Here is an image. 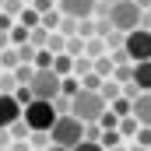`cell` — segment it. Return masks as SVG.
Returning a JSON list of instances; mask_svg holds the SVG:
<instances>
[{
  "instance_id": "b9f144b4",
  "label": "cell",
  "mask_w": 151,
  "mask_h": 151,
  "mask_svg": "<svg viewBox=\"0 0 151 151\" xmlns=\"http://www.w3.org/2000/svg\"><path fill=\"white\" fill-rule=\"evenodd\" d=\"M0 11H4V0H0Z\"/></svg>"
},
{
  "instance_id": "836d02e7",
  "label": "cell",
  "mask_w": 151,
  "mask_h": 151,
  "mask_svg": "<svg viewBox=\"0 0 151 151\" xmlns=\"http://www.w3.org/2000/svg\"><path fill=\"white\" fill-rule=\"evenodd\" d=\"M11 28H14V14L0 11V32H11Z\"/></svg>"
},
{
  "instance_id": "f35d334b",
  "label": "cell",
  "mask_w": 151,
  "mask_h": 151,
  "mask_svg": "<svg viewBox=\"0 0 151 151\" xmlns=\"http://www.w3.org/2000/svg\"><path fill=\"white\" fill-rule=\"evenodd\" d=\"M144 28H151V7L144 11Z\"/></svg>"
},
{
  "instance_id": "7c38bea8",
  "label": "cell",
  "mask_w": 151,
  "mask_h": 151,
  "mask_svg": "<svg viewBox=\"0 0 151 151\" xmlns=\"http://www.w3.org/2000/svg\"><path fill=\"white\" fill-rule=\"evenodd\" d=\"M53 70H56L60 77L74 74V56H70V53H56V56H53Z\"/></svg>"
},
{
  "instance_id": "e0dca14e",
  "label": "cell",
  "mask_w": 151,
  "mask_h": 151,
  "mask_svg": "<svg viewBox=\"0 0 151 151\" xmlns=\"http://www.w3.org/2000/svg\"><path fill=\"white\" fill-rule=\"evenodd\" d=\"M116 130H119L123 137H134V134L141 130V119H137V116L130 113V116H123V119H119V127H116Z\"/></svg>"
},
{
  "instance_id": "ffe728a7",
  "label": "cell",
  "mask_w": 151,
  "mask_h": 151,
  "mask_svg": "<svg viewBox=\"0 0 151 151\" xmlns=\"http://www.w3.org/2000/svg\"><path fill=\"white\" fill-rule=\"evenodd\" d=\"M109 109H113V113L119 116V119H123V116H130V113H134V102H130L127 95H119L116 102H109Z\"/></svg>"
},
{
  "instance_id": "d6986e66",
  "label": "cell",
  "mask_w": 151,
  "mask_h": 151,
  "mask_svg": "<svg viewBox=\"0 0 151 151\" xmlns=\"http://www.w3.org/2000/svg\"><path fill=\"white\" fill-rule=\"evenodd\" d=\"M14 77H18V84H32V77H35V63H18V67H14Z\"/></svg>"
},
{
  "instance_id": "9a60e30c",
  "label": "cell",
  "mask_w": 151,
  "mask_h": 151,
  "mask_svg": "<svg viewBox=\"0 0 151 151\" xmlns=\"http://www.w3.org/2000/svg\"><path fill=\"white\" fill-rule=\"evenodd\" d=\"M95 74H102V77H113L116 74V60L109 56V53H102V56L95 60Z\"/></svg>"
},
{
  "instance_id": "603a6c76",
  "label": "cell",
  "mask_w": 151,
  "mask_h": 151,
  "mask_svg": "<svg viewBox=\"0 0 151 151\" xmlns=\"http://www.w3.org/2000/svg\"><path fill=\"white\" fill-rule=\"evenodd\" d=\"M77 28H81V18H67V14H63V21H60V28H56V32H60V35H77Z\"/></svg>"
},
{
  "instance_id": "484cf974",
  "label": "cell",
  "mask_w": 151,
  "mask_h": 151,
  "mask_svg": "<svg viewBox=\"0 0 151 151\" xmlns=\"http://www.w3.org/2000/svg\"><path fill=\"white\" fill-rule=\"evenodd\" d=\"M84 42H88V39H81V35H70L67 39V53H70V56H84Z\"/></svg>"
},
{
  "instance_id": "ba28073f",
  "label": "cell",
  "mask_w": 151,
  "mask_h": 151,
  "mask_svg": "<svg viewBox=\"0 0 151 151\" xmlns=\"http://www.w3.org/2000/svg\"><path fill=\"white\" fill-rule=\"evenodd\" d=\"M56 7L67 14V18H91L99 0H56Z\"/></svg>"
},
{
  "instance_id": "277c9868",
  "label": "cell",
  "mask_w": 151,
  "mask_h": 151,
  "mask_svg": "<svg viewBox=\"0 0 151 151\" xmlns=\"http://www.w3.org/2000/svg\"><path fill=\"white\" fill-rule=\"evenodd\" d=\"M56 106L49 102V99H32L28 106H25V123L32 127V130H53V123H56Z\"/></svg>"
},
{
  "instance_id": "f6af8a7d",
  "label": "cell",
  "mask_w": 151,
  "mask_h": 151,
  "mask_svg": "<svg viewBox=\"0 0 151 151\" xmlns=\"http://www.w3.org/2000/svg\"><path fill=\"white\" fill-rule=\"evenodd\" d=\"M25 4H32V0H25Z\"/></svg>"
},
{
  "instance_id": "cb8c5ba5",
  "label": "cell",
  "mask_w": 151,
  "mask_h": 151,
  "mask_svg": "<svg viewBox=\"0 0 151 151\" xmlns=\"http://www.w3.org/2000/svg\"><path fill=\"white\" fill-rule=\"evenodd\" d=\"M116 81H119V84H130V81H134V63H130V60H127V63H116Z\"/></svg>"
},
{
  "instance_id": "d4e9b609",
  "label": "cell",
  "mask_w": 151,
  "mask_h": 151,
  "mask_svg": "<svg viewBox=\"0 0 151 151\" xmlns=\"http://www.w3.org/2000/svg\"><path fill=\"white\" fill-rule=\"evenodd\" d=\"M53 56H56L53 49H39V53H35V60H32V63H35V70H46V67H53Z\"/></svg>"
},
{
  "instance_id": "44dd1931",
  "label": "cell",
  "mask_w": 151,
  "mask_h": 151,
  "mask_svg": "<svg viewBox=\"0 0 151 151\" xmlns=\"http://www.w3.org/2000/svg\"><path fill=\"white\" fill-rule=\"evenodd\" d=\"M28 42H32L35 49H46V46H49V28H46V25L32 28V39H28Z\"/></svg>"
},
{
  "instance_id": "f1b7e54d",
  "label": "cell",
  "mask_w": 151,
  "mask_h": 151,
  "mask_svg": "<svg viewBox=\"0 0 151 151\" xmlns=\"http://www.w3.org/2000/svg\"><path fill=\"white\" fill-rule=\"evenodd\" d=\"M102 81H106V77L91 70V74H84V77H81V88H91V91H99V88H102Z\"/></svg>"
},
{
  "instance_id": "e575fe53",
  "label": "cell",
  "mask_w": 151,
  "mask_h": 151,
  "mask_svg": "<svg viewBox=\"0 0 151 151\" xmlns=\"http://www.w3.org/2000/svg\"><path fill=\"white\" fill-rule=\"evenodd\" d=\"M137 144L151 148V127H141V130H137Z\"/></svg>"
},
{
  "instance_id": "ab89813d",
  "label": "cell",
  "mask_w": 151,
  "mask_h": 151,
  "mask_svg": "<svg viewBox=\"0 0 151 151\" xmlns=\"http://www.w3.org/2000/svg\"><path fill=\"white\" fill-rule=\"evenodd\" d=\"M137 4H141V7H144V11H148V7H151V0H137Z\"/></svg>"
},
{
  "instance_id": "9c48e42d",
  "label": "cell",
  "mask_w": 151,
  "mask_h": 151,
  "mask_svg": "<svg viewBox=\"0 0 151 151\" xmlns=\"http://www.w3.org/2000/svg\"><path fill=\"white\" fill-rule=\"evenodd\" d=\"M134 116L141 119V127H151V91H141L134 99Z\"/></svg>"
},
{
  "instance_id": "83f0119b",
  "label": "cell",
  "mask_w": 151,
  "mask_h": 151,
  "mask_svg": "<svg viewBox=\"0 0 151 151\" xmlns=\"http://www.w3.org/2000/svg\"><path fill=\"white\" fill-rule=\"evenodd\" d=\"M46 49H53V53H67V35L49 32V46H46Z\"/></svg>"
},
{
  "instance_id": "ee69618b",
  "label": "cell",
  "mask_w": 151,
  "mask_h": 151,
  "mask_svg": "<svg viewBox=\"0 0 151 151\" xmlns=\"http://www.w3.org/2000/svg\"><path fill=\"white\" fill-rule=\"evenodd\" d=\"M32 151H42V148H32Z\"/></svg>"
},
{
  "instance_id": "74e56055",
  "label": "cell",
  "mask_w": 151,
  "mask_h": 151,
  "mask_svg": "<svg viewBox=\"0 0 151 151\" xmlns=\"http://www.w3.org/2000/svg\"><path fill=\"white\" fill-rule=\"evenodd\" d=\"M46 151H74V148H63V144H49Z\"/></svg>"
},
{
  "instance_id": "60d3db41",
  "label": "cell",
  "mask_w": 151,
  "mask_h": 151,
  "mask_svg": "<svg viewBox=\"0 0 151 151\" xmlns=\"http://www.w3.org/2000/svg\"><path fill=\"white\" fill-rule=\"evenodd\" d=\"M109 151H127V148H119V144H116V148H109Z\"/></svg>"
},
{
  "instance_id": "7402d4cb",
  "label": "cell",
  "mask_w": 151,
  "mask_h": 151,
  "mask_svg": "<svg viewBox=\"0 0 151 151\" xmlns=\"http://www.w3.org/2000/svg\"><path fill=\"white\" fill-rule=\"evenodd\" d=\"M60 21H63V11H60V7H53V11H46V14H42V25H46L49 32H56V28H60Z\"/></svg>"
},
{
  "instance_id": "ac0fdd59",
  "label": "cell",
  "mask_w": 151,
  "mask_h": 151,
  "mask_svg": "<svg viewBox=\"0 0 151 151\" xmlns=\"http://www.w3.org/2000/svg\"><path fill=\"white\" fill-rule=\"evenodd\" d=\"M28 39H32V28L21 25V21H14V28H11V42H14V46H25Z\"/></svg>"
},
{
  "instance_id": "d590c367",
  "label": "cell",
  "mask_w": 151,
  "mask_h": 151,
  "mask_svg": "<svg viewBox=\"0 0 151 151\" xmlns=\"http://www.w3.org/2000/svg\"><path fill=\"white\" fill-rule=\"evenodd\" d=\"M32 7H35V11H42V14H46V11H53V0H32Z\"/></svg>"
},
{
  "instance_id": "f546056e",
  "label": "cell",
  "mask_w": 151,
  "mask_h": 151,
  "mask_svg": "<svg viewBox=\"0 0 151 151\" xmlns=\"http://www.w3.org/2000/svg\"><path fill=\"white\" fill-rule=\"evenodd\" d=\"M116 144H123V134H119V130H106V134H102V148L109 151V148H116Z\"/></svg>"
},
{
  "instance_id": "3957f363",
  "label": "cell",
  "mask_w": 151,
  "mask_h": 151,
  "mask_svg": "<svg viewBox=\"0 0 151 151\" xmlns=\"http://www.w3.org/2000/svg\"><path fill=\"white\" fill-rule=\"evenodd\" d=\"M109 21H113L116 32H134L144 25V7L137 0H116L109 7Z\"/></svg>"
},
{
  "instance_id": "6da1fadb",
  "label": "cell",
  "mask_w": 151,
  "mask_h": 151,
  "mask_svg": "<svg viewBox=\"0 0 151 151\" xmlns=\"http://www.w3.org/2000/svg\"><path fill=\"white\" fill-rule=\"evenodd\" d=\"M106 109H109L106 95H102V91H91V88H81L74 95V106H70V113H74L77 119H84V123H99Z\"/></svg>"
},
{
  "instance_id": "8992f818",
  "label": "cell",
  "mask_w": 151,
  "mask_h": 151,
  "mask_svg": "<svg viewBox=\"0 0 151 151\" xmlns=\"http://www.w3.org/2000/svg\"><path fill=\"white\" fill-rule=\"evenodd\" d=\"M123 49H127V56L134 60V63H141V60H151V28H134V32H127L123 39Z\"/></svg>"
},
{
  "instance_id": "bcb514c9",
  "label": "cell",
  "mask_w": 151,
  "mask_h": 151,
  "mask_svg": "<svg viewBox=\"0 0 151 151\" xmlns=\"http://www.w3.org/2000/svg\"><path fill=\"white\" fill-rule=\"evenodd\" d=\"M109 4H116V0H109Z\"/></svg>"
},
{
  "instance_id": "7a4b0ae2",
  "label": "cell",
  "mask_w": 151,
  "mask_h": 151,
  "mask_svg": "<svg viewBox=\"0 0 151 151\" xmlns=\"http://www.w3.org/2000/svg\"><path fill=\"white\" fill-rule=\"evenodd\" d=\"M84 119H77L74 113H63L56 116V123H53V130H49V137H53V144H63V148H77L81 141H84Z\"/></svg>"
},
{
  "instance_id": "52a82bcc",
  "label": "cell",
  "mask_w": 151,
  "mask_h": 151,
  "mask_svg": "<svg viewBox=\"0 0 151 151\" xmlns=\"http://www.w3.org/2000/svg\"><path fill=\"white\" fill-rule=\"evenodd\" d=\"M25 116V106L14 99V91H0V127H11Z\"/></svg>"
},
{
  "instance_id": "2e32d148",
  "label": "cell",
  "mask_w": 151,
  "mask_h": 151,
  "mask_svg": "<svg viewBox=\"0 0 151 151\" xmlns=\"http://www.w3.org/2000/svg\"><path fill=\"white\" fill-rule=\"evenodd\" d=\"M99 91H102V95H106V102H116V99H119V95H123V88H119V81H116V77H106V81H102V88H99Z\"/></svg>"
},
{
  "instance_id": "30bf717a",
  "label": "cell",
  "mask_w": 151,
  "mask_h": 151,
  "mask_svg": "<svg viewBox=\"0 0 151 151\" xmlns=\"http://www.w3.org/2000/svg\"><path fill=\"white\" fill-rule=\"evenodd\" d=\"M134 81L141 84V91H151V60L134 63Z\"/></svg>"
},
{
  "instance_id": "4316f807",
  "label": "cell",
  "mask_w": 151,
  "mask_h": 151,
  "mask_svg": "<svg viewBox=\"0 0 151 151\" xmlns=\"http://www.w3.org/2000/svg\"><path fill=\"white\" fill-rule=\"evenodd\" d=\"M77 35H81V39L99 35V21H91V18H81V28H77Z\"/></svg>"
},
{
  "instance_id": "d6a6232c",
  "label": "cell",
  "mask_w": 151,
  "mask_h": 151,
  "mask_svg": "<svg viewBox=\"0 0 151 151\" xmlns=\"http://www.w3.org/2000/svg\"><path fill=\"white\" fill-rule=\"evenodd\" d=\"M74 151H106V148H102V141H81Z\"/></svg>"
},
{
  "instance_id": "1f68e13d",
  "label": "cell",
  "mask_w": 151,
  "mask_h": 151,
  "mask_svg": "<svg viewBox=\"0 0 151 151\" xmlns=\"http://www.w3.org/2000/svg\"><path fill=\"white\" fill-rule=\"evenodd\" d=\"M4 11L7 14H21L25 11V0H4Z\"/></svg>"
},
{
  "instance_id": "7bdbcfd3",
  "label": "cell",
  "mask_w": 151,
  "mask_h": 151,
  "mask_svg": "<svg viewBox=\"0 0 151 151\" xmlns=\"http://www.w3.org/2000/svg\"><path fill=\"white\" fill-rule=\"evenodd\" d=\"M0 151H11V148H0Z\"/></svg>"
},
{
  "instance_id": "5bb4252c",
  "label": "cell",
  "mask_w": 151,
  "mask_h": 151,
  "mask_svg": "<svg viewBox=\"0 0 151 151\" xmlns=\"http://www.w3.org/2000/svg\"><path fill=\"white\" fill-rule=\"evenodd\" d=\"M18 21H21V25H28V28H39V25H42V11H35L32 4H25V11L18 14Z\"/></svg>"
},
{
  "instance_id": "8fae6325",
  "label": "cell",
  "mask_w": 151,
  "mask_h": 151,
  "mask_svg": "<svg viewBox=\"0 0 151 151\" xmlns=\"http://www.w3.org/2000/svg\"><path fill=\"white\" fill-rule=\"evenodd\" d=\"M18 63H21V49H18V46H7V49H0V67H4V70H14Z\"/></svg>"
},
{
  "instance_id": "8d00e7d4",
  "label": "cell",
  "mask_w": 151,
  "mask_h": 151,
  "mask_svg": "<svg viewBox=\"0 0 151 151\" xmlns=\"http://www.w3.org/2000/svg\"><path fill=\"white\" fill-rule=\"evenodd\" d=\"M11 151H32V141H14Z\"/></svg>"
},
{
  "instance_id": "5b68a950",
  "label": "cell",
  "mask_w": 151,
  "mask_h": 151,
  "mask_svg": "<svg viewBox=\"0 0 151 151\" xmlns=\"http://www.w3.org/2000/svg\"><path fill=\"white\" fill-rule=\"evenodd\" d=\"M28 88H32L35 99H49V102H53L56 95H63V77L56 74L53 67H46V70H35V77H32Z\"/></svg>"
},
{
  "instance_id": "4dcf8cb0",
  "label": "cell",
  "mask_w": 151,
  "mask_h": 151,
  "mask_svg": "<svg viewBox=\"0 0 151 151\" xmlns=\"http://www.w3.org/2000/svg\"><path fill=\"white\" fill-rule=\"evenodd\" d=\"M102 134H106L102 123H88V127H84V141H102Z\"/></svg>"
},
{
  "instance_id": "4fadbf2b",
  "label": "cell",
  "mask_w": 151,
  "mask_h": 151,
  "mask_svg": "<svg viewBox=\"0 0 151 151\" xmlns=\"http://www.w3.org/2000/svg\"><path fill=\"white\" fill-rule=\"evenodd\" d=\"M106 46H109V42H106L102 35H91L88 42H84V56H91V60H99V56L106 53Z\"/></svg>"
}]
</instances>
